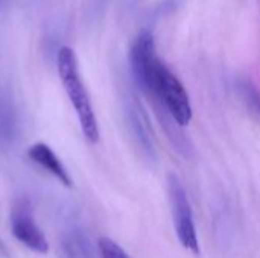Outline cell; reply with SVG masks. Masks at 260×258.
<instances>
[{
  "mask_svg": "<svg viewBox=\"0 0 260 258\" xmlns=\"http://www.w3.org/2000/svg\"><path fill=\"white\" fill-rule=\"evenodd\" d=\"M131 67L139 85L151 96L160 100L171 117L180 126L192 122L193 113L189 94L180 79L157 58L154 38L148 32H142L133 43Z\"/></svg>",
  "mask_w": 260,
  "mask_h": 258,
  "instance_id": "6da1fadb",
  "label": "cell"
},
{
  "mask_svg": "<svg viewBox=\"0 0 260 258\" xmlns=\"http://www.w3.org/2000/svg\"><path fill=\"white\" fill-rule=\"evenodd\" d=\"M56 68H58V75L62 82V87L67 93V97L76 111L84 137L87 138L88 143L96 144L99 141V126H98V120L93 111L90 96L79 75L76 53L72 47L62 46L58 50Z\"/></svg>",
  "mask_w": 260,
  "mask_h": 258,
  "instance_id": "7a4b0ae2",
  "label": "cell"
},
{
  "mask_svg": "<svg viewBox=\"0 0 260 258\" xmlns=\"http://www.w3.org/2000/svg\"><path fill=\"white\" fill-rule=\"evenodd\" d=\"M169 199L172 207L174 225L180 243L193 254H200V243L193 224V214L187 193L175 175H169Z\"/></svg>",
  "mask_w": 260,
  "mask_h": 258,
  "instance_id": "3957f363",
  "label": "cell"
},
{
  "mask_svg": "<svg viewBox=\"0 0 260 258\" xmlns=\"http://www.w3.org/2000/svg\"><path fill=\"white\" fill-rule=\"evenodd\" d=\"M11 230L14 237L26 248L38 254H46L49 251L47 239L35 224L30 205L26 199H20L14 204L11 214Z\"/></svg>",
  "mask_w": 260,
  "mask_h": 258,
  "instance_id": "277c9868",
  "label": "cell"
},
{
  "mask_svg": "<svg viewBox=\"0 0 260 258\" xmlns=\"http://www.w3.org/2000/svg\"><path fill=\"white\" fill-rule=\"evenodd\" d=\"M27 157L35 164H38L41 169H44L52 176H55L62 186H66V187H72L73 186V181H72L67 169L64 167V164L55 155V152L50 149L49 144H46V143H35V144H32L27 149Z\"/></svg>",
  "mask_w": 260,
  "mask_h": 258,
  "instance_id": "5b68a950",
  "label": "cell"
},
{
  "mask_svg": "<svg viewBox=\"0 0 260 258\" xmlns=\"http://www.w3.org/2000/svg\"><path fill=\"white\" fill-rule=\"evenodd\" d=\"M64 258H96L88 237L79 231L67 233L61 240Z\"/></svg>",
  "mask_w": 260,
  "mask_h": 258,
  "instance_id": "8992f818",
  "label": "cell"
},
{
  "mask_svg": "<svg viewBox=\"0 0 260 258\" xmlns=\"http://www.w3.org/2000/svg\"><path fill=\"white\" fill-rule=\"evenodd\" d=\"M239 91H241V97L247 106V109L257 119L260 120V94L259 91L248 82H244L241 87H239Z\"/></svg>",
  "mask_w": 260,
  "mask_h": 258,
  "instance_id": "52a82bcc",
  "label": "cell"
},
{
  "mask_svg": "<svg viewBox=\"0 0 260 258\" xmlns=\"http://www.w3.org/2000/svg\"><path fill=\"white\" fill-rule=\"evenodd\" d=\"M98 252L101 258H131L114 240L102 237L98 242Z\"/></svg>",
  "mask_w": 260,
  "mask_h": 258,
  "instance_id": "ba28073f",
  "label": "cell"
}]
</instances>
